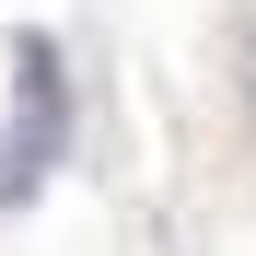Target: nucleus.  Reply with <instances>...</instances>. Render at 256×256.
<instances>
[{"label":"nucleus","mask_w":256,"mask_h":256,"mask_svg":"<svg viewBox=\"0 0 256 256\" xmlns=\"http://www.w3.org/2000/svg\"><path fill=\"white\" fill-rule=\"evenodd\" d=\"M70 152V70H58V35H12V140H0V210L47 186V163Z\"/></svg>","instance_id":"1"}]
</instances>
